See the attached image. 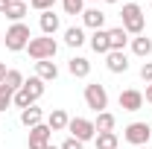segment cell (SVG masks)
<instances>
[{"mask_svg":"<svg viewBox=\"0 0 152 149\" xmlns=\"http://www.w3.org/2000/svg\"><path fill=\"white\" fill-rule=\"evenodd\" d=\"M12 102H15V105H18L20 111H23V108H29V105H32V99H29V96H26V93H23V91H15V99H12Z\"/></svg>","mask_w":152,"mask_h":149,"instance_id":"27","label":"cell"},{"mask_svg":"<svg viewBox=\"0 0 152 149\" xmlns=\"http://www.w3.org/2000/svg\"><path fill=\"white\" fill-rule=\"evenodd\" d=\"M67 70H70L76 79H85V76L91 73V61H88V58H82V56H73L70 61H67Z\"/></svg>","mask_w":152,"mask_h":149,"instance_id":"13","label":"cell"},{"mask_svg":"<svg viewBox=\"0 0 152 149\" xmlns=\"http://www.w3.org/2000/svg\"><path fill=\"white\" fill-rule=\"evenodd\" d=\"M29 6L38 9V12H50V9L56 6V0H29Z\"/></svg>","mask_w":152,"mask_h":149,"instance_id":"28","label":"cell"},{"mask_svg":"<svg viewBox=\"0 0 152 149\" xmlns=\"http://www.w3.org/2000/svg\"><path fill=\"white\" fill-rule=\"evenodd\" d=\"M67 131H70V137H76V140H91V137H96V129L91 120H85V117H73L70 123H67Z\"/></svg>","mask_w":152,"mask_h":149,"instance_id":"5","label":"cell"},{"mask_svg":"<svg viewBox=\"0 0 152 149\" xmlns=\"http://www.w3.org/2000/svg\"><path fill=\"white\" fill-rule=\"evenodd\" d=\"M61 149H82V140H76V137H67V140L61 143Z\"/></svg>","mask_w":152,"mask_h":149,"instance_id":"30","label":"cell"},{"mask_svg":"<svg viewBox=\"0 0 152 149\" xmlns=\"http://www.w3.org/2000/svg\"><path fill=\"white\" fill-rule=\"evenodd\" d=\"M6 50H12V53H18V50H26V44L32 41L29 35V26L26 23H12L9 29H6Z\"/></svg>","mask_w":152,"mask_h":149,"instance_id":"2","label":"cell"},{"mask_svg":"<svg viewBox=\"0 0 152 149\" xmlns=\"http://www.w3.org/2000/svg\"><path fill=\"white\" fill-rule=\"evenodd\" d=\"M20 91H23L29 99H32V102H35V99H41V93H44V82H41L38 76H32V79H23V88H20Z\"/></svg>","mask_w":152,"mask_h":149,"instance_id":"14","label":"cell"},{"mask_svg":"<svg viewBox=\"0 0 152 149\" xmlns=\"http://www.w3.org/2000/svg\"><path fill=\"white\" fill-rule=\"evenodd\" d=\"M26 50H29V56L35 58V61H44V58H53L58 50L56 38L53 35H41V38H32L29 44H26Z\"/></svg>","mask_w":152,"mask_h":149,"instance_id":"3","label":"cell"},{"mask_svg":"<svg viewBox=\"0 0 152 149\" xmlns=\"http://www.w3.org/2000/svg\"><path fill=\"white\" fill-rule=\"evenodd\" d=\"M56 29H58V15H53V9L41 12V32L44 35H56Z\"/></svg>","mask_w":152,"mask_h":149,"instance_id":"16","label":"cell"},{"mask_svg":"<svg viewBox=\"0 0 152 149\" xmlns=\"http://www.w3.org/2000/svg\"><path fill=\"white\" fill-rule=\"evenodd\" d=\"M64 44H67V47H82V44H85V32H82L79 26H70V29L64 32Z\"/></svg>","mask_w":152,"mask_h":149,"instance_id":"22","label":"cell"},{"mask_svg":"<svg viewBox=\"0 0 152 149\" xmlns=\"http://www.w3.org/2000/svg\"><path fill=\"white\" fill-rule=\"evenodd\" d=\"M12 99H15V91L6 88V85H0V111H6V108L12 105Z\"/></svg>","mask_w":152,"mask_h":149,"instance_id":"25","label":"cell"},{"mask_svg":"<svg viewBox=\"0 0 152 149\" xmlns=\"http://www.w3.org/2000/svg\"><path fill=\"white\" fill-rule=\"evenodd\" d=\"M47 149H61V146H47Z\"/></svg>","mask_w":152,"mask_h":149,"instance_id":"35","label":"cell"},{"mask_svg":"<svg viewBox=\"0 0 152 149\" xmlns=\"http://www.w3.org/2000/svg\"><path fill=\"white\" fill-rule=\"evenodd\" d=\"M50 126H44V123H38L29 129V149H47L50 146Z\"/></svg>","mask_w":152,"mask_h":149,"instance_id":"7","label":"cell"},{"mask_svg":"<svg viewBox=\"0 0 152 149\" xmlns=\"http://www.w3.org/2000/svg\"><path fill=\"white\" fill-rule=\"evenodd\" d=\"M41 117H44V114H41V108L29 105V108H23V111H20V123H23L26 129H32V126H38V123H41Z\"/></svg>","mask_w":152,"mask_h":149,"instance_id":"17","label":"cell"},{"mask_svg":"<svg viewBox=\"0 0 152 149\" xmlns=\"http://www.w3.org/2000/svg\"><path fill=\"white\" fill-rule=\"evenodd\" d=\"M129 143H134V146H146L152 137V129L146 126V123H129L126 126V134H123Z\"/></svg>","mask_w":152,"mask_h":149,"instance_id":"6","label":"cell"},{"mask_svg":"<svg viewBox=\"0 0 152 149\" xmlns=\"http://www.w3.org/2000/svg\"><path fill=\"white\" fill-rule=\"evenodd\" d=\"M35 76L41 79V82H53V79H58V67H56V61H50V58L35 61Z\"/></svg>","mask_w":152,"mask_h":149,"instance_id":"10","label":"cell"},{"mask_svg":"<svg viewBox=\"0 0 152 149\" xmlns=\"http://www.w3.org/2000/svg\"><path fill=\"white\" fill-rule=\"evenodd\" d=\"M140 105H143V93H140V91L129 88V91L120 93V108H123V111H137Z\"/></svg>","mask_w":152,"mask_h":149,"instance_id":"9","label":"cell"},{"mask_svg":"<svg viewBox=\"0 0 152 149\" xmlns=\"http://www.w3.org/2000/svg\"><path fill=\"white\" fill-rule=\"evenodd\" d=\"M120 18H123V29H126V32L143 35V23H146V18H143V9H140L137 3H126Z\"/></svg>","mask_w":152,"mask_h":149,"instance_id":"1","label":"cell"},{"mask_svg":"<svg viewBox=\"0 0 152 149\" xmlns=\"http://www.w3.org/2000/svg\"><path fill=\"white\" fill-rule=\"evenodd\" d=\"M105 67L111 70V73H126L129 70V58L123 50H111L108 56H105Z\"/></svg>","mask_w":152,"mask_h":149,"instance_id":"8","label":"cell"},{"mask_svg":"<svg viewBox=\"0 0 152 149\" xmlns=\"http://www.w3.org/2000/svg\"><path fill=\"white\" fill-rule=\"evenodd\" d=\"M143 99H146V102H152V82L146 85V93H143Z\"/></svg>","mask_w":152,"mask_h":149,"instance_id":"31","label":"cell"},{"mask_svg":"<svg viewBox=\"0 0 152 149\" xmlns=\"http://www.w3.org/2000/svg\"><path fill=\"white\" fill-rule=\"evenodd\" d=\"M23 15H26V3H23V0H12L9 9H6V18H12L15 23H20Z\"/></svg>","mask_w":152,"mask_h":149,"instance_id":"21","label":"cell"},{"mask_svg":"<svg viewBox=\"0 0 152 149\" xmlns=\"http://www.w3.org/2000/svg\"><path fill=\"white\" fill-rule=\"evenodd\" d=\"M96 149H117V131H102V134H96Z\"/></svg>","mask_w":152,"mask_h":149,"instance_id":"23","label":"cell"},{"mask_svg":"<svg viewBox=\"0 0 152 149\" xmlns=\"http://www.w3.org/2000/svg\"><path fill=\"white\" fill-rule=\"evenodd\" d=\"M105 3H120V0H105Z\"/></svg>","mask_w":152,"mask_h":149,"instance_id":"34","label":"cell"},{"mask_svg":"<svg viewBox=\"0 0 152 149\" xmlns=\"http://www.w3.org/2000/svg\"><path fill=\"white\" fill-rule=\"evenodd\" d=\"M9 3H12V0H0V15H6V9H9Z\"/></svg>","mask_w":152,"mask_h":149,"instance_id":"32","label":"cell"},{"mask_svg":"<svg viewBox=\"0 0 152 149\" xmlns=\"http://www.w3.org/2000/svg\"><path fill=\"white\" fill-rule=\"evenodd\" d=\"M91 47H94V53H102V56H108V53H111L108 32H105V29H96L94 35H91Z\"/></svg>","mask_w":152,"mask_h":149,"instance_id":"12","label":"cell"},{"mask_svg":"<svg viewBox=\"0 0 152 149\" xmlns=\"http://www.w3.org/2000/svg\"><path fill=\"white\" fill-rule=\"evenodd\" d=\"M137 149H149V146H137Z\"/></svg>","mask_w":152,"mask_h":149,"instance_id":"36","label":"cell"},{"mask_svg":"<svg viewBox=\"0 0 152 149\" xmlns=\"http://www.w3.org/2000/svg\"><path fill=\"white\" fill-rule=\"evenodd\" d=\"M132 53L134 56H140V58H146L152 53V38H146V35H137L132 41Z\"/></svg>","mask_w":152,"mask_h":149,"instance_id":"18","label":"cell"},{"mask_svg":"<svg viewBox=\"0 0 152 149\" xmlns=\"http://www.w3.org/2000/svg\"><path fill=\"white\" fill-rule=\"evenodd\" d=\"M6 73H9V70H6V64L0 61V85H3V79H6Z\"/></svg>","mask_w":152,"mask_h":149,"instance_id":"33","label":"cell"},{"mask_svg":"<svg viewBox=\"0 0 152 149\" xmlns=\"http://www.w3.org/2000/svg\"><path fill=\"white\" fill-rule=\"evenodd\" d=\"M140 79H143V82H152V61H143V67H140Z\"/></svg>","mask_w":152,"mask_h":149,"instance_id":"29","label":"cell"},{"mask_svg":"<svg viewBox=\"0 0 152 149\" xmlns=\"http://www.w3.org/2000/svg\"><path fill=\"white\" fill-rule=\"evenodd\" d=\"M67 123H70V117H67V111H64V108H53V111H50V117H47L50 131H64V129H67Z\"/></svg>","mask_w":152,"mask_h":149,"instance_id":"11","label":"cell"},{"mask_svg":"<svg viewBox=\"0 0 152 149\" xmlns=\"http://www.w3.org/2000/svg\"><path fill=\"white\" fill-rule=\"evenodd\" d=\"M3 85L12 88V91H20V88H23V73H20V70H9L6 79H3Z\"/></svg>","mask_w":152,"mask_h":149,"instance_id":"24","label":"cell"},{"mask_svg":"<svg viewBox=\"0 0 152 149\" xmlns=\"http://www.w3.org/2000/svg\"><path fill=\"white\" fill-rule=\"evenodd\" d=\"M108 41H111V50H123V47H126V41H129V32H126L123 26L108 29Z\"/></svg>","mask_w":152,"mask_h":149,"instance_id":"20","label":"cell"},{"mask_svg":"<svg viewBox=\"0 0 152 149\" xmlns=\"http://www.w3.org/2000/svg\"><path fill=\"white\" fill-rule=\"evenodd\" d=\"M82 20H85V26H91V29H102V23H105V15L99 12V9H85L82 12Z\"/></svg>","mask_w":152,"mask_h":149,"instance_id":"15","label":"cell"},{"mask_svg":"<svg viewBox=\"0 0 152 149\" xmlns=\"http://www.w3.org/2000/svg\"><path fill=\"white\" fill-rule=\"evenodd\" d=\"M85 102H88V108H94L96 114L105 111V108H108V91H105L99 82H91V85H85Z\"/></svg>","mask_w":152,"mask_h":149,"instance_id":"4","label":"cell"},{"mask_svg":"<svg viewBox=\"0 0 152 149\" xmlns=\"http://www.w3.org/2000/svg\"><path fill=\"white\" fill-rule=\"evenodd\" d=\"M114 123H117V120H114V114L99 111V114H96V120H94V129L99 131V134H102V131H114Z\"/></svg>","mask_w":152,"mask_h":149,"instance_id":"19","label":"cell"},{"mask_svg":"<svg viewBox=\"0 0 152 149\" xmlns=\"http://www.w3.org/2000/svg\"><path fill=\"white\" fill-rule=\"evenodd\" d=\"M67 15H82V0H61Z\"/></svg>","mask_w":152,"mask_h":149,"instance_id":"26","label":"cell"}]
</instances>
